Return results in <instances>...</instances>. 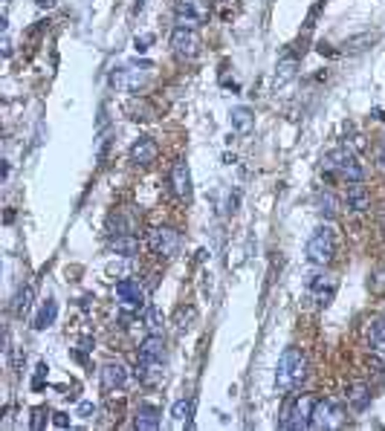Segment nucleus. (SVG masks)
<instances>
[{"label":"nucleus","mask_w":385,"mask_h":431,"mask_svg":"<svg viewBox=\"0 0 385 431\" xmlns=\"http://www.w3.org/2000/svg\"><path fill=\"white\" fill-rule=\"evenodd\" d=\"M171 50L180 61H191V58L200 55V35L197 29H186V27H174L171 32Z\"/></svg>","instance_id":"6e6552de"},{"label":"nucleus","mask_w":385,"mask_h":431,"mask_svg":"<svg viewBox=\"0 0 385 431\" xmlns=\"http://www.w3.org/2000/svg\"><path fill=\"white\" fill-rule=\"evenodd\" d=\"M157 156H160V145H157V139H151V136H142V139L130 145V162H137V165L157 162Z\"/></svg>","instance_id":"4468645a"},{"label":"nucleus","mask_w":385,"mask_h":431,"mask_svg":"<svg viewBox=\"0 0 385 431\" xmlns=\"http://www.w3.org/2000/svg\"><path fill=\"white\" fill-rule=\"evenodd\" d=\"M148 78H151V67H142V70L122 67V70H116L110 75V82H113V87L122 90V93H139L148 84Z\"/></svg>","instance_id":"1a4fd4ad"},{"label":"nucleus","mask_w":385,"mask_h":431,"mask_svg":"<svg viewBox=\"0 0 385 431\" xmlns=\"http://www.w3.org/2000/svg\"><path fill=\"white\" fill-rule=\"evenodd\" d=\"M163 425V411L157 405H139L137 411V428L139 431H157Z\"/></svg>","instance_id":"a211bd4d"},{"label":"nucleus","mask_w":385,"mask_h":431,"mask_svg":"<svg viewBox=\"0 0 385 431\" xmlns=\"http://www.w3.org/2000/svg\"><path fill=\"white\" fill-rule=\"evenodd\" d=\"M374 160H377V171L385 174V139H379V145L374 148Z\"/></svg>","instance_id":"c756f323"},{"label":"nucleus","mask_w":385,"mask_h":431,"mask_svg":"<svg viewBox=\"0 0 385 431\" xmlns=\"http://www.w3.org/2000/svg\"><path fill=\"white\" fill-rule=\"evenodd\" d=\"M110 252H116L119 258H133V255L139 252V241L133 238L130 232H116L110 238Z\"/></svg>","instance_id":"f3484780"},{"label":"nucleus","mask_w":385,"mask_h":431,"mask_svg":"<svg viewBox=\"0 0 385 431\" xmlns=\"http://www.w3.org/2000/svg\"><path fill=\"white\" fill-rule=\"evenodd\" d=\"M296 75V58H284V61L278 64V73H275V84H287L290 78Z\"/></svg>","instance_id":"a878e982"},{"label":"nucleus","mask_w":385,"mask_h":431,"mask_svg":"<svg viewBox=\"0 0 385 431\" xmlns=\"http://www.w3.org/2000/svg\"><path fill=\"white\" fill-rule=\"evenodd\" d=\"M304 382H307V356L299 347H287L278 359V370H275L278 394H293Z\"/></svg>","instance_id":"f257e3e1"},{"label":"nucleus","mask_w":385,"mask_h":431,"mask_svg":"<svg viewBox=\"0 0 385 431\" xmlns=\"http://www.w3.org/2000/svg\"><path fill=\"white\" fill-rule=\"evenodd\" d=\"M79 414H82V417H90V414H96V405H90V402H84V405L79 408Z\"/></svg>","instance_id":"72a5a7b5"},{"label":"nucleus","mask_w":385,"mask_h":431,"mask_svg":"<svg viewBox=\"0 0 385 431\" xmlns=\"http://www.w3.org/2000/svg\"><path fill=\"white\" fill-rule=\"evenodd\" d=\"M44 374H47V365L41 362V365H38V370H35V382H32L35 388H41V385H44Z\"/></svg>","instance_id":"2f4dec72"},{"label":"nucleus","mask_w":385,"mask_h":431,"mask_svg":"<svg viewBox=\"0 0 385 431\" xmlns=\"http://www.w3.org/2000/svg\"><path fill=\"white\" fill-rule=\"evenodd\" d=\"M382 229H385V211H382Z\"/></svg>","instance_id":"e433bc0d"},{"label":"nucleus","mask_w":385,"mask_h":431,"mask_svg":"<svg viewBox=\"0 0 385 431\" xmlns=\"http://www.w3.org/2000/svg\"><path fill=\"white\" fill-rule=\"evenodd\" d=\"M41 423H44V411L38 408V411H35V420H32V428H41Z\"/></svg>","instance_id":"f704fd0d"},{"label":"nucleus","mask_w":385,"mask_h":431,"mask_svg":"<svg viewBox=\"0 0 385 431\" xmlns=\"http://www.w3.org/2000/svg\"><path fill=\"white\" fill-rule=\"evenodd\" d=\"M209 21V3L206 0H177V27L200 29Z\"/></svg>","instance_id":"0eeeda50"},{"label":"nucleus","mask_w":385,"mask_h":431,"mask_svg":"<svg viewBox=\"0 0 385 431\" xmlns=\"http://www.w3.org/2000/svg\"><path fill=\"white\" fill-rule=\"evenodd\" d=\"M99 379H102V388L105 391H122L130 379L128 368L122 362H105L102 370H99Z\"/></svg>","instance_id":"9b49d317"},{"label":"nucleus","mask_w":385,"mask_h":431,"mask_svg":"<svg viewBox=\"0 0 385 431\" xmlns=\"http://www.w3.org/2000/svg\"><path fill=\"white\" fill-rule=\"evenodd\" d=\"M252 125H255V119H252V110H249V107H235L232 110V128L238 133H249V130H252Z\"/></svg>","instance_id":"5701e85b"},{"label":"nucleus","mask_w":385,"mask_h":431,"mask_svg":"<svg viewBox=\"0 0 385 431\" xmlns=\"http://www.w3.org/2000/svg\"><path fill=\"white\" fill-rule=\"evenodd\" d=\"M151 41H153V38H151V35H142V38H137V41H133V50H137V52H145Z\"/></svg>","instance_id":"7c9ffc66"},{"label":"nucleus","mask_w":385,"mask_h":431,"mask_svg":"<svg viewBox=\"0 0 385 431\" xmlns=\"http://www.w3.org/2000/svg\"><path fill=\"white\" fill-rule=\"evenodd\" d=\"M322 171L339 177L345 183H362L365 180V165L359 162V156L351 148H336L322 160Z\"/></svg>","instance_id":"f03ea898"},{"label":"nucleus","mask_w":385,"mask_h":431,"mask_svg":"<svg viewBox=\"0 0 385 431\" xmlns=\"http://www.w3.org/2000/svg\"><path fill=\"white\" fill-rule=\"evenodd\" d=\"M168 183H171V191H174L180 200H188L191 197V171H188V162L186 160H177L174 165H171Z\"/></svg>","instance_id":"f8f14e48"},{"label":"nucleus","mask_w":385,"mask_h":431,"mask_svg":"<svg viewBox=\"0 0 385 431\" xmlns=\"http://www.w3.org/2000/svg\"><path fill=\"white\" fill-rule=\"evenodd\" d=\"M137 379H139L142 385H148V388L160 385V382L165 379L163 359H153V356H145V354H139V359H137Z\"/></svg>","instance_id":"9d476101"},{"label":"nucleus","mask_w":385,"mask_h":431,"mask_svg":"<svg viewBox=\"0 0 385 431\" xmlns=\"http://www.w3.org/2000/svg\"><path fill=\"white\" fill-rule=\"evenodd\" d=\"M336 255V234H333V226H319L310 241H307V261H310L313 266L324 269L327 264L333 261Z\"/></svg>","instance_id":"20e7f679"},{"label":"nucleus","mask_w":385,"mask_h":431,"mask_svg":"<svg viewBox=\"0 0 385 431\" xmlns=\"http://www.w3.org/2000/svg\"><path fill=\"white\" fill-rule=\"evenodd\" d=\"M307 287H310V292L316 296V301L324 307V304H331V298H333V292H336V278L333 275H313L310 281H307Z\"/></svg>","instance_id":"dca6fc26"},{"label":"nucleus","mask_w":385,"mask_h":431,"mask_svg":"<svg viewBox=\"0 0 385 431\" xmlns=\"http://www.w3.org/2000/svg\"><path fill=\"white\" fill-rule=\"evenodd\" d=\"M316 211L322 214L324 220H333V218H336L339 203H336V197H333V191H319V194H316Z\"/></svg>","instance_id":"aec40b11"},{"label":"nucleus","mask_w":385,"mask_h":431,"mask_svg":"<svg viewBox=\"0 0 385 431\" xmlns=\"http://www.w3.org/2000/svg\"><path fill=\"white\" fill-rule=\"evenodd\" d=\"M55 425H59V428H67L70 425V417L67 414H61V411H59V414H55V420H52Z\"/></svg>","instance_id":"473e14b6"},{"label":"nucleus","mask_w":385,"mask_h":431,"mask_svg":"<svg viewBox=\"0 0 385 431\" xmlns=\"http://www.w3.org/2000/svg\"><path fill=\"white\" fill-rule=\"evenodd\" d=\"M368 347H371V354L385 356V322H374L368 327Z\"/></svg>","instance_id":"4be33fe9"},{"label":"nucleus","mask_w":385,"mask_h":431,"mask_svg":"<svg viewBox=\"0 0 385 431\" xmlns=\"http://www.w3.org/2000/svg\"><path fill=\"white\" fill-rule=\"evenodd\" d=\"M348 405L354 411H368V405H371V388L365 385V382L351 385V391H348Z\"/></svg>","instance_id":"6ab92c4d"},{"label":"nucleus","mask_w":385,"mask_h":431,"mask_svg":"<svg viewBox=\"0 0 385 431\" xmlns=\"http://www.w3.org/2000/svg\"><path fill=\"white\" fill-rule=\"evenodd\" d=\"M171 417H174L177 423H188V417H191V400H177L174 408H171Z\"/></svg>","instance_id":"cd10ccee"},{"label":"nucleus","mask_w":385,"mask_h":431,"mask_svg":"<svg viewBox=\"0 0 385 431\" xmlns=\"http://www.w3.org/2000/svg\"><path fill=\"white\" fill-rule=\"evenodd\" d=\"M116 304L125 316H139L145 312V287L139 278H122L116 284Z\"/></svg>","instance_id":"39448f33"},{"label":"nucleus","mask_w":385,"mask_h":431,"mask_svg":"<svg viewBox=\"0 0 385 431\" xmlns=\"http://www.w3.org/2000/svg\"><path fill=\"white\" fill-rule=\"evenodd\" d=\"M180 243H183L180 232L171 229V226H153L148 232V246L157 258H174V255L180 252Z\"/></svg>","instance_id":"423d86ee"},{"label":"nucleus","mask_w":385,"mask_h":431,"mask_svg":"<svg viewBox=\"0 0 385 431\" xmlns=\"http://www.w3.org/2000/svg\"><path fill=\"white\" fill-rule=\"evenodd\" d=\"M339 423H342V411H336V405L331 400H316L310 428H333Z\"/></svg>","instance_id":"ddd939ff"},{"label":"nucleus","mask_w":385,"mask_h":431,"mask_svg":"<svg viewBox=\"0 0 385 431\" xmlns=\"http://www.w3.org/2000/svg\"><path fill=\"white\" fill-rule=\"evenodd\" d=\"M32 307V287L27 284V287H21L17 289V296H15V304H12V310H15V316H24V312Z\"/></svg>","instance_id":"393cba45"},{"label":"nucleus","mask_w":385,"mask_h":431,"mask_svg":"<svg viewBox=\"0 0 385 431\" xmlns=\"http://www.w3.org/2000/svg\"><path fill=\"white\" fill-rule=\"evenodd\" d=\"M313 408H316V397H310V394H301V397L287 400L284 408H281V420H278V425L287 428V431L310 428Z\"/></svg>","instance_id":"7ed1b4c3"},{"label":"nucleus","mask_w":385,"mask_h":431,"mask_svg":"<svg viewBox=\"0 0 385 431\" xmlns=\"http://www.w3.org/2000/svg\"><path fill=\"white\" fill-rule=\"evenodd\" d=\"M55 316H59V304H55L52 298H47V304L41 307V312H38V319H35V330H47V327H52Z\"/></svg>","instance_id":"b1692460"},{"label":"nucleus","mask_w":385,"mask_h":431,"mask_svg":"<svg viewBox=\"0 0 385 431\" xmlns=\"http://www.w3.org/2000/svg\"><path fill=\"white\" fill-rule=\"evenodd\" d=\"M345 206H348L351 211H356V214L368 211L371 209V191L362 183H348V188H345Z\"/></svg>","instance_id":"2eb2a0df"},{"label":"nucleus","mask_w":385,"mask_h":431,"mask_svg":"<svg viewBox=\"0 0 385 431\" xmlns=\"http://www.w3.org/2000/svg\"><path fill=\"white\" fill-rule=\"evenodd\" d=\"M38 6H41V9H50V6H52V0H38Z\"/></svg>","instance_id":"c9c22d12"},{"label":"nucleus","mask_w":385,"mask_h":431,"mask_svg":"<svg viewBox=\"0 0 385 431\" xmlns=\"http://www.w3.org/2000/svg\"><path fill=\"white\" fill-rule=\"evenodd\" d=\"M145 322H148L151 333H160V330H163V316H160V310L153 307V304L145 307Z\"/></svg>","instance_id":"c85d7f7f"},{"label":"nucleus","mask_w":385,"mask_h":431,"mask_svg":"<svg viewBox=\"0 0 385 431\" xmlns=\"http://www.w3.org/2000/svg\"><path fill=\"white\" fill-rule=\"evenodd\" d=\"M128 113H130V119H151V105L142 102V99H130L128 102Z\"/></svg>","instance_id":"bb28decb"},{"label":"nucleus","mask_w":385,"mask_h":431,"mask_svg":"<svg viewBox=\"0 0 385 431\" xmlns=\"http://www.w3.org/2000/svg\"><path fill=\"white\" fill-rule=\"evenodd\" d=\"M139 354L153 356V359H165V339L160 336V333H151L148 339H142V345H139Z\"/></svg>","instance_id":"412c9836"}]
</instances>
